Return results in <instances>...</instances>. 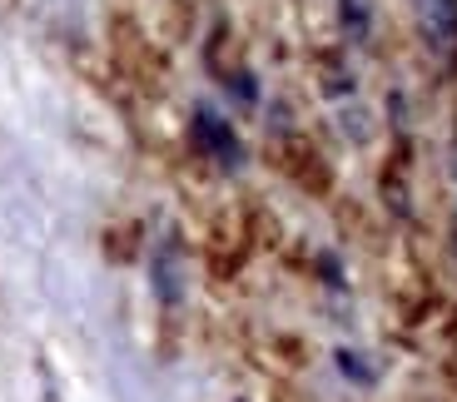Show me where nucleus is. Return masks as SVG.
I'll return each instance as SVG.
<instances>
[{
  "mask_svg": "<svg viewBox=\"0 0 457 402\" xmlns=\"http://www.w3.org/2000/svg\"><path fill=\"white\" fill-rule=\"evenodd\" d=\"M418 11V30H423L428 50L443 60L457 55V0H412Z\"/></svg>",
  "mask_w": 457,
  "mask_h": 402,
  "instance_id": "f257e3e1",
  "label": "nucleus"
},
{
  "mask_svg": "<svg viewBox=\"0 0 457 402\" xmlns=\"http://www.w3.org/2000/svg\"><path fill=\"white\" fill-rule=\"evenodd\" d=\"M453 253H457V224H453Z\"/></svg>",
  "mask_w": 457,
  "mask_h": 402,
  "instance_id": "20e7f679",
  "label": "nucleus"
},
{
  "mask_svg": "<svg viewBox=\"0 0 457 402\" xmlns=\"http://www.w3.org/2000/svg\"><path fill=\"white\" fill-rule=\"evenodd\" d=\"M343 21H348L358 35H363V0H343Z\"/></svg>",
  "mask_w": 457,
  "mask_h": 402,
  "instance_id": "7ed1b4c3",
  "label": "nucleus"
},
{
  "mask_svg": "<svg viewBox=\"0 0 457 402\" xmlns=\"http://www.w3.org/2000/svg\"><path fill=\"white\" fill-rule=\"evenodd\" d=\"M195 129H199V139H204V144H209V150H214L224 164H234V160H239V144H234V135H228V125H224V119L199 115V125H195Z\"/></svg>",
  "mask_w": 457,
  "mask_h": 402,
  "instance_id": "f03ea898",
  "label": "nucleus"
}]
</instances>
